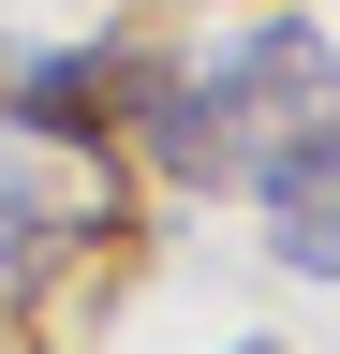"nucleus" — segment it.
Here are the masks:
<instances>
[{
    "label": "nucleus",
    "mask_w": 340,
    "mask_h": 354,
    "mask_svg": "<svg viewBox=\"0 0 340 354\" xmlns=\"http://www.w3.org/2000/svg\"><path fill=\"white\" fill-rule=\"evenodd\" d=\"M340 104V59L311 15H251L222 30L207 59H134V88H118V133H134L148 177H178V192H237L251 162L281 148L296 118Z\"/></svg>",
    "instance_id": "obj_1"
},
{
    "label": "nucleus",
    "mask_w": 340,
    "mask_h": 354,
    "mask_svg": "<svg viewBox=\"0 0 340 354\" xmlns=\"http://www.w3.org/2000/svg\"><path fill=\"white\" fill-rule=\"evenodd\" d=\"M104 236H118L104 148H60V133H15V118H0V295L60 281V266L104 251Z\"/></svg>",
    "instance_id": "obj_2"
},
{
    "label": "nucleus",
    "mask_w": 340,
    "mask_h": 354,
    "mask_svg": "<svg viewBox=\"0 0 340 354\" xmlns=\"http://www.w3.org/2000/svg\"><path fill=\"white\" fill-rule=\"evenodd\" d=\"M237 192L267 207V251L296 266V281H340V104H325V118H296L281 148L237 177Z\"/></svg>",
    "instance_id": "obj_3"
},
{
    "label": "nucleus",
    "mask_w": 340,
    "mask_h": 354,
    "mask_svg": "<svg viewBox=\"0 0 340 354\" xmlns=\"http://www.w3.org/2000/svg\"><path fill=\"white\" fill-rule=\"evenodd\" d=\"M118 88H134V30H89V44L15 59L0 118H15V133H60V148H104V133H118Z\"/></svg>",
    "instance_id": "obj_4"
},
{
    "label": "nucleus",
    "mask_w": 340,
    "mask_h": 354,
    "mask_svg": "<svg viewBox=\"0 0 340 354\" xmlns=\"http://www.w3.org/2000/svg\"><path fill=\"white\" fill-rule=\"evenodd\" d=\"M222 354H281V339H222Z\"/></svg>",
    "instance_id": "obj_5"
}]
</instances>
